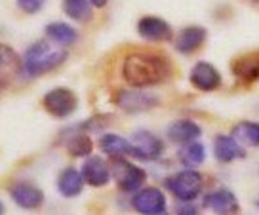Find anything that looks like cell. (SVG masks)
Returning <instances> with one entry per match:
<instances>
[{"label": "cell", "instance_id": "6da1fadb", "mask_svg": "<svg viewBox=\"0 0 259 215\" xmlns=\"http://www.w3.org/2000/svg\"><path fill=\"white\" fill-rule=\"evenodd\" d=\"M171 67L166 57L153 52L130 54L122 63V76L134 88H149L170 78Z\"/></svg>", "mask_w": 259, "mask_h": 215}, {"label": "cell", "instance_id": "7a4b0ae2", "mask_svg": "<svg viewBox=\"0 0 259 215\" xmlns=\"http://www.w3.org/2000/svg\"><path fill=\"white\" fill-rule=\"evenodd\" d=\"M67 59V52L61 48H52L48 42L38 40L25 50L23 56V72L27 76H40L44 72L57 69Z\"/></svg>", "mask_w": 259, "mask_h": 215}, {"label": "cell", "instance_id": "3957f363", "mask_svg": "<svg viewBox=\"0 0 259 215\" xmlns=\"http://www.w3.org/2000/svg\"><path fill=\"white\" fill-rule=\"evenodd\" d=\"M204 179L202 176L189 167V169H181L178 174H174L170 179H166V187L168 191L179 200V202H193L200 196L202 192Z\"/></svg>", "mask_w": 259, "mask_h": 215}, {"label": "cell", "instance_id": "277c9868", "mask_svg": "<svg viewBox=\"0 0 259 215\" xmlns=\"http://www.w3.org/2000/svg\"><path fill=\"white\" fill-rule=\"evenodd\" d=\"M130 141V156L139 160H158L164 154V141L160 137H156L149 130H138L134 132Z\"/></svg>", "mask_w": 259, "mask_h": 215}, {"label": "cell", "instance_id": "5b68a950", "mask_svg": "<svg viewBox=\"0 0 259 215\" xmlns=\"http://www.w3.org/2000/svg\"><path fill=\"white\" fill-rule=\"evenodd\" d=\"M44 109L56 116V118H67L71 116L78 107V97L74 96L73 90L69 88H54L42 99Z\"/></svg>", "mask_w": 259, "mask_h": 215}, {"label": "cell", "instance_id": "8992f818", "mask_svg": "<svg viewBox=\"0 0 259 215\" xmlns=\"http://www.w3.org/2000/svg\"><path fill=\"white\" fill-rule=\"evenodd\" d=\"M113 176L116 183L124 192H136L139 191L143 183L147 181V174L143 167L132 164L124 158H116L113 164Z\"/></svg>", "mask_w": 259, "mask_h": 215}, {"label": "cell", "instance_id": "52a82bcc", "mask_svg": "<svg viewBox=\"0 0 259 215\" xmlns=\"http://www.w3.org/2000/svg\"><path fill=\"white\" fill-rule=\"evenodd\" d=\"M132 207L139 215H158L166 211V196L156 187H145L136 191L132 198Z\"/></svg>", "mask_w": 259, "mask_h": 215}, {"label": "cell", "instance_id": "ba28073f", "mask_svg": "<svg viewBox=\"0 0 259 215\" xmlns=\"http://www.w3.org/2000/svg\"><path fill=\"white\" fill-rule=\"evenodd\" d=\"M202 206L210 209L215 215H238L240 213V204L233 191H229L225 187L210 191L202 198Z\"/></svg>", "mask_w": 259, "mask_h": 215}, {"label": "cell", "instance_id": "9c48e42d", "mask_svg": "<svg viewBox=\"0 0 259 215\" xmlns=\"http://www.w3.org/2000/svg\"><path fill=\"white\" fill-rule=\"evenodd\" d=\"M116 105L126 112H145L158 105V97L141 90H124L116 96Z\"/></svg>", "mask_w": 259, "mask_h": 215}, {"label": "cell", "instance_id": "30bf717a", "mask_svg": "<svg viewBox=\"0 0 259 215\" xmlns=\"http://www.w3.org/2000/svg\"><path fill=\"white\" fill-rule=\"evenodd\" d=\"M189 80L193 88L198 92H213L221 86V72L218 71V67H213L208 61H198L189 72Z\"/></svg>", "mask_w": 259, "mask_h": 215}, {"label": "cell", "instance_id": "8fae6325", "mask_svg": "<svg viewBox=\"0 0 259 215\" xmlns=\"http://www.w3.org/2000/svg\"><path fill=\"white\" fill-rule=\"evenodd\" d=\"M139 36L147 42H166L171 38V27L168 21L156 16H145L138 23Z\"/></svg>", "mask_w": 259, "mask_h": 215}, {"label": "cell", "instance_id": "7c38bea8", "mask_svg": "<svg viewBox=\"0 0 259 215\" xmlns=\"http://www.w3.org/2000/svg\"><path fill=\"white\" fill-rule=\"evenodd\" d=\"M10 198L23 209H36L44 202V192L32 183L19 181L10 187Z\"/></svg>", "mask_w": 259, "mask_h": 215}, {"label": "cell", "instance_id": "4fadbf2b", "mask_svg": "<svg viewBox=\"0 0 259 215\" xmlns=\"http://www.w3.org/2000/svg\"><path fill=\"white\" fill-rule=\"evenodd\" d=\"M80 174L84 177V183L92 185V187H105L111 179V166L101 156L90 154L82 166Z\"/></svg>", "mask_w": 259, "mask_h": 215}, {"label": "cell", "instance_id": "5bb4252c", "mask_svg": "<svg viewBox=\"0 0 259 215\" xmlns=\"http://www.w3.org/2000/svg\"><path fill=\"white\" fill-rule=\"evenodd\" d=\"M233 74L242 84H253L259 80V50L248 52L233 61Z\"/></svg>", "mask_w": 259, "mask_h": 215}, {"label": "cell", "instance_id": "9a60e30c", "mask_svg": "<svg viewBox=\"0 0 259 215\" xmlns=\"http://www.w3.org/2000/svg\"><path fill=\"white\" fill-rule=\"evenodd\" d=\"M213 154L221 164H231L235 160L246 158V151L233 136H218L213 141Z\"/></svg>", "mask_w": 259, "mask_h": 215}, {"label": "cell", "instance_id": "2e32d148", "mask_svg": "<svg viewBox=\"0 0 259 215\" xmlns=\"http://www.w3.org/2000/svg\"><path fill=\"white\" fill-rule=\"evenodd\" d=\"M166 136L171 143L178 145H187L196 141L198 137L202 136V127L198 126L193 120H176L168 130H166Z\"/></svg>", "mask_w": 259, "mask_h": 215}, {"label": "cell", "instance_id": "e0dca14e", "mask_svg": "<svg viewBox=\"0 0 259 215\" xmlns=\"http://www.w3.org/2000/svg\"><path fill=\"white\" fill-rule=\"evenodd\" d=\"M206 40V29L198 27V25H191L179 32L178 40H176V50L183 56H189L200 48Z\"/></svg>", "mask_w": 259, "mask_h": 215}, {"label": "cell", "instance_id": "ac0fdd59", "mask_svg": "<svg viewBox=\"0 0 259 215\" xmlns=\"http://www.w3.org/2000/svg\"><path fill=\"white\" fill-rule=\"evenodd\" d=\"M82 189H84V177L76 167H65L57 177V191L61 192L65 198L78 196Z\"/></svg>", "mask_w": 259, "mask_h": 215}, {"label": "cell", "instance_id": "d6986e66", "mask_svg": "<svg viewBox=\"0 0 259 215\" xmlns=\"http://www.w3.org/2000/svg\"><path fill=\"white\" fill-rule=\"evenodd\" d=\"M99 149L111 158H126L130 156V141L126 137H120L116 134H105L99 139Z\"/></svg>", "mask_w": 259, "mask_h": 215}, {"label": "cell", "instance_id": "ffe728a7", "mask_svg": "<svg viewBox=\"0 0 259 215\" xmlns=\"http://www.w3.org/2000/svg\"><path fill=\"white\" fill-rule=\"evenodd\" d=\"M46 36H48L52 42H56L59 46H73L76 38H78V34L74 31V27H71L69 23H63V21H54V23H50L46 27Z\"/></svg>", "mask_w": 259, "mask_h": 215}, {"label": "cell", "instance_id": "44dd1931", "mask_svg": "<svg viewBox=\"0 0 259 215\" xmlns=\"http://www.w3.org/2000/svg\"><path fill=\"white\" fill-rule=\"evenodd\" d=\"M231 136L242 147H259V122H250V120L238 122L233 127Z\"/></svg>", "mask_w": 259, "mask_h": 215}, {"label": "cell", "instance_id": "7402d4cb", "mask_svg": "<svg viewBox=\"0 0 259 215\" xmlns=\"http://www.w3.org/2000/svg\"><path fill=\"white\" fill-rule=\"evenodd\" d=\"M179 160L187 167L200 166V164H204V160H206V147L198 139L193 141V143L183 145V149L179 151Z\"/></svg>", "mask_w": 259, "mask_h": 215}, {"label": "cell", "instance_id": "603a6c76", "mask_svg": "<svg viewBox=\"0 0 259 215\" xmlns=\"http://www.w3.org/2000/svg\"><path fill=\"white\" fill-rule=\"evenodd\" d=\"M67 151L71 156H76V158H88L94 151V143L86 134H74L67 141Z\"/></svg>", "mask_w": 259, "mask_h": 215}, {"label": "cell", "instance_id": "cb8c5ba5", "mask_svg": "<svg viewBox=\"0 0 259 215\" xmlns=\"http://www.w3.org/2000/svg\"><path fill=\"white\" fill-rule=\"evenodd\" d=\"M63 12L74 21H88L92 17V4L90 0H63Z\"/></svg>", "mask_w": 259, "mask_h": 215}, {"label": "cell", "instance_id": "d4e9b609", "mask_svg": "<svg viewBox=\"0 0 259 215\" xmlns=\"http://www.w3.org/2000/svg\"><path fill=\"white\" fill-rule=\"evenodd\" d=\"M17 57H16V52L6 46V44H0V71H4V69H8L12 65H16Z\"/></svg>", "mask_w": 259, "mask_h": 215}, {"label": "cell", "instance_id": "484cf974", "mask_svg": "<svg viewBox=\"0 0 259 215\" xmlns=\"http://www.w3.org/2000/svg\"><path fill=\"white\" fill-rule=\"evenodd\" d=\"M46 4V0H17V6L23 10L25 14H36L40 12Z\"/></svg>", "mask_w": 259, "mask_h": 215}, {"label": "cell", "instance_id": "4316f807", "mask_svg": "<svg viewBox=\"0 0 259 215\" xmlns=\"http://www.w3.org/2000/svg\"><path fill=\"white\" fill-rule=\"evenodd\" d=\"M176 213L178 215H198V209L194 206L193 202H183L176 207Z\"/></svg>", "mask_w": 259, "mask_h": 215}, {"label": "cell", "instance_id": "83f0119b", "mask_svg": "<svg viewBox=\"0 0 259 215\" xmlns=\"http://www.w3.org/2000/svg\"><path fill=\"white\" fill-rule=\"evenodd\" d=\"M107 2L109 0H90V4L96 6V8H103V6H107Z\"/></svg>", "mask_w": 259, "mask_h": 215}, {"label": "cell", "instance_id": "f1b7e54d", "mask_svg": "<svg viewBox=\"0 0 259 215\" xmlns=\"http://www.w3.org/2000/svg\"><path fill=\"white\" fill-rule=\"evenodd\" d=\"M248 2H251L253 6H259V0H248Z\"/></svg>", "mask_w": 259, "mask_h": 215}, {"label": "cell", "instance_id": "f546056e", "mask_svg": "<svg viewBox=\"0 0 259 215\" xmlns=\"http://www.w3.org/2000/svg\"><path fill=\"white\" fill-rule=\"evenodd\" d=\"M4 213V204H2V202H0V215Z\"/></svg>", "mask_w": 259, "mask_h": 215}, {"label": "cell", "instance_id": "4dcf8cb0", "mask_svg": "<svg viewBox=\"0 0 259 215\" xmlns=\"http://www.w3.org/2000/svg\"><path fill=\"white\" fill-rule=\"evenodd\" d=\"M255 206H257V207H259V200H255Z\"/></svg>", "mask_w": 259, "mask_h": 215}, {"label": "cell", "instance_id": "1f68e13d", "mask_svg": "<svg viewBox=\"0 0 259 215\" xmlns=\"http://www.w3.org/2000/svg\"><path fill=\"white\" fill-rule=\"evenodd\" d=\"M158 215H168V213H166V211H162V213H158Z\"/></svg>", "mask_w": 259, "mask_h": 215}]
</instances>
